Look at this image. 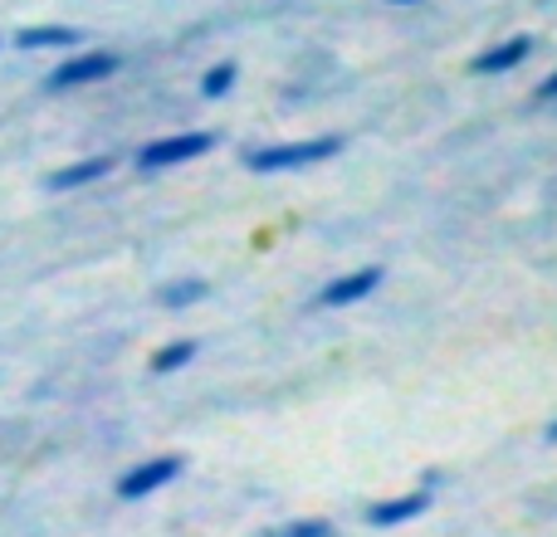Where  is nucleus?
Segmentation results:
<instances>
[{
    "instance_id": "1",
    "label": "nucleus",
    "mask_w": 557,
    "mask_h": 537,
    "mask_svg": "<svg viewBox=\"0 0 557 537\" xmlns=\"http://www.w3.org/2000/svg\"><path fill=\"white\" fill-rule=\"evenodd\" d=\"M343 152V137L337 133H323V137H298V142H270V147H250L245 152V166L260 176H274V172H304V166H318V162H333Z\"/></svg>"
},
{
    "instance_id": "2",
    "label": "nucleus",
    "mask_w": 557,
    "mask_h": 537,
    "mask_svg": "<svg viewBox=\"0 0 557 537\" xmlns=\"http://www.w3.org/2000/svg\"><path fill=\"white\" fill-rule=\"evenodd\" d=\"M117 68H123V54H113V49H74L45 74V93H78V88L113 78Z\"/></svg>"
},
{
    "instance_id": "3",
    "label": "nucleus",
    "mask_w": 557,
    "mask_h": 537,
    "mask_svg": "<svg viewBox=\"0 0 557 537\" xmlns=\"http://www.w3.org/2000/svg\"><path fill=\"white\" fill-rule=\"evenodd\" d=\"M215 142H221L215 133H166L137 147L133 162H137V172H172V166L201 162L206 152H215Z\"/></svg>"
},
{
    "instance_id": "4",
    "label": "nucleus",
    "mask_w": 557,
    "mask_h": 537,
    "mask_svg": "<svg viewBox=\"0 0 557 537\" xmlns=\"http://www.w3.org/2000/svg\"><path fill=\"white\" fill-rule=\"evenodd\" d=\"M182 470H186V460H182V454H157V460L133 464V470H127L123 479H117V499H123V503L147 499V494L166 489V484H172Z\"/></svg>"
},
{
    "instance_id": "5",
    "label": "nucleus",
    "mask_w": 557,
    "mask_h": 537,
    "mask_svg": "<svg viewBox=\"0 0 557 537\" xmlns=\"http://www.w3.org/2000/svg\"><path fill=\"white\" fill-rule=\"evenodd\" d=\"M382 268H352V274H343V278H333V284H323L318 288V298L313 303L318 308H352V303H362V298H372L376 288H382Z\"/></svg>"
},
{
    "instance_id": "6",
    "label": "nucleus",
    "mask_w": 557,
    "mask_h": 537,
    "mask_svg": "<svg viewBox=\"0 0 557 537\" xmlns=\"http://www.w3.org/2000/svg\"><path fill=\"white\" fill-rule=\"evenodd\" d=\"M113 157L108 152H98V157H78V162H69V166H59V172H49L45 176V191H54V196H69V191H84V186H98L103 176H113Z\"/></svg>"
},
{
    "instance_id": "7",
    "label": "nucleus",
    "mask_w": 557,
    "mask_h": 537,
    "mask_svg": "<svg viewBox=\"0 0 557 537\" xmlns=\"http://www.w3.org/2000/svg\"><path fill=\"white\" fill-rule=\"evenodd\" d=\"M529 54H533V39L529 35H509V39H499V45H490L484 54H474L470 59V74H480V78L513 74V68L529 64Z\"/></svg>"
},
{
    "instance_id": "8",
    "label": "nucleus",
    "mask_w": 557,
    "mask_h": 537,
    "mask_svg": "<svg viewBox=\"0 0 557 537\" xmlns=\"http://www.w3.org/2000/svg\"><path fill=\"white\" fill-rule=\"evenodd\" d=\"M10 45L25 49V54H39V49H78L84 45V29H74V25H25V29H15Z\"/></svg>"
},
{
    "instance_id": "9",
    "label": "nucleus",
    "mask_w": 557,
    "mask_h": 537,
    "mask_svg": "<svg viewBox=\"0 0 557 537\" xmlns=\"http://www.w3.org/2000/svg\"><path fill=\"white\" fill-rule=\"evenodd\" d=\"M431 509V489H416V494H401V499H382L367 509V523L372 528H396V523H411Z\"/></svg>"
},
{
    "instance_id": "10",
    "label": "nucleus",
    "mask_w": 557,
    "mask_h": 537,
    "mask_svg": "<svg viewBox=\"0 0 557 537\" xmlns=\"http://www.w3.org/2000/svg\"><path fill=\"white\" fill-rule=\"evenodd\" d=\"M206 298H211V284H206V278H176V284L157 288V303L172 308V313H186V308L206 303Z\"/></svg>"
},
{
    "instance_id": "11",
    "label": "nucleus",
    "mask_w": 557,
    "mask_h": 537,
    "mask_svg": "<svg viewBox=\"0 0 557 537\" xmlns=\"http://www.w3.org/2000/svg\"><path fill=\"white\" fill-rule=\"evenodd\" d=\"M201 352V342L196 337H176V342H166V347H157V357H152V372L157 376H172V372H182V366H191V357Z\"/></svg>"
},
{
    "instance_id": "12",
    "label": "nucleus",
    "mask_w": 557,
    "mask_h": 537,
    "mask_svg": "<svg viewBox=\"0 0 557 537\" xmlns=\"http://www.w3.org/2000/svg\"><path fill=\"white\" fill-rule=\"evenodd\" d=\"M235 84H240V64H235V59H221V64H211L201 74V98H225Z\"/></svg>"
},
{
    "instance_id": "13",
    "label": "nucleus",
    "mask_w": 557,
    "mask_h": 537,
    "mask_svg": "<svg viewBox=\"0 0 557 537\" xmlns=\"http://www.w3.org/2000/svg\"><path fill=\"white\" fill-rule=\"evenodd\" d=\"M270 537H333V523H323V519H298V523H284L278 533Z\"/></svg>"
},
{
    "instance_id": "14",
    "label": "nucleus",
    "mask_w": 557,
    "mask_h": 537,
    "mask_svg": "<svg viewBox=\"0 0 557 537\" xmlns=\"http://www.w3.org/2000/svg\"><path fill=\"white\" fill-rule=\"evenodd\" d=\"M533 103H557V68H553L548 78H543L539 88H533Z\"/></svg>"
},
{
    "instance_id": "15",
    "label": "nucleus",
    "mask_w": 557,
    "mask_h": 537,
    "mask_svg": "<svg viewBox=\"0 0 557 537\" xmlns=\"http://www.w3.org/2000/svg\"><path fill=\"white\" fill-rule=\"evenodd\" d=\"M543 435H548V445H557V421H548V430H543Z\"/></svg>"
},
{
    "instance_id": "16",
    "label": "nucleus",
    "mask_w": 557,
    "mask_h": 537,
    "mask_svg": "<svg viewBox=\"0 0 557 537\" xmlns=\"http://www.w3.org/2000/svg\"><path fill=\"white\" fill-rule=\"evenodd\" d=\"M386 5H425V0H386Z\"/></svg>"
},
{
    "instance_id": "17",
    "label": "nucleus",
    "mask_w": 557,
    "mask_h": 537,
    "mask_svg": "<svg viewBox=\"0 0 557 537\" xmlns=\"http://www.w3.org/2000/svg\"><path fill=\"white\" fill-rule=\"evenodd\" d=\"M0 49H5V39H0Z\"/></svg>"
}]
</instances>
